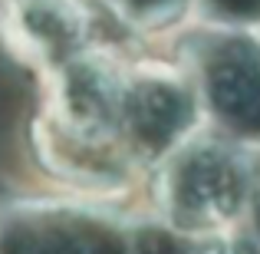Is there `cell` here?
<instances>
[{"instance_id":"1","label":"cell","mask_w":260,"mask_h":254,"mask_svg":"<svg viewBox=\"0 0 260 254\" xmlns=\"http://www.w3.org/2000/svg\"><path fill=\"white\" fill-rule=\"evenodd\" d=\"M250 188L247 165L221 142H198L175 155L165 175V208L178 228L208 231L241 211Z\"/></svg>"},{"instance_id":"2","label":"cell","mask_w":260,"mask_h":254,"mask_svg":"<svg viewBox=\"0 0 260 254\" xmlns=\"http://www.w3.org/2000/svg\"><path fill=\"white\" fill-rule=\"evenodd\" d=\"M122 83L125 79L102 57H73L56 79L50 132L109 149V139L119 129Z\"/></svg>"},{"instance_id":"3","label":"cell","mask_w":260,"mask_h":254,"mask_svg":"<svg viewBox=\"0 0 260 254\" xmlns=\"http://www.w3.org/2000/svg\"><path fill=\"white\" fill-rule=\"evenodd\" d=\"M191 122V96L172 73L148 70L122 83L119 129L139 152H161Z\"/></svg>"},{"instance_id":"4","label":"cell","mask_w":260,"mask_h":254,"mask_svg":"<svg viewBox=\"0 0 260 254\" xmlns=\"http://www.w3.org/2000/svg\"><path fill=\"white\" fill-rule=\"evenodd\" d=\"M208 96L228 126L260 129V57L244 43H228L208 66Z\"/></svg>"},{"instance_id":"5","label":"cell","mask_w":260,"mask_h":254,"mask_svg":"<svg viewBox=\"0 0 260 254\" xmlns=\"http://www.w3.org/2000/svg\"><path fill=\"white\" fill-rule=\"evenodd\" d=\"M10 33L17 46L40 60L76 57V46L86 33V13L73 0H13Z\"/></svg>"},{"instance_id":"6","label":"cell","mask_w":260,"mask_h":254,"mask_svg":"<svg viewBox=\"0 0 260 254\" xmlns=\"http://www.w3.org/2000/svg\"><path fill=\"white\" fill-rule=\"evenodd\" d=\"M20 254H99L86 238L66 231H43L20 244Z\"/></svg>"},{"instance_id":"7","label":"cell","mask_w":260,"mask_h":254,"mask_svg":"<svg viewBox=\"0 0 260 254\" xmlns=\"http://www.w3.org/2000/svg\"><path fill=\"white\" fill-rule=\"evenodd\" d=\"M115 4H122V10L142 23H158V20L172 17L181 7V0H115Z\"/></svg>"},{"instance_id":"8","label":"cell","mask_w":260,"mask_h":254,"mask_svg":"<svg viewBox=\"0 0 260 254\" xmlns=\"http://www.w3.org/2000/svg\"><path fill=\"white\" fill-rule=\"evenodd\" d=\"M208 4L224 20H250L260 13V0H208Z\"/></svg>"},{"instance_id":"9","label":"cell","mask_w":260,"mask_h":254,"mask_svg":"<svg viewBox=\"0 0 260 254\" xmlns=\"http://www.w3.org/2000/svg\"><path fill=\"white\" fill-rule=\"evenodd\" d=\"M198 254H260L257 244L244 241V238H217V241L204 244Z\"/></svg>"},{"instance_id":"10","label":"cell","mask_w":260,"mask_h":254,"mask_svg":"<svg viewBox=\"0 0 260 254\" xmlns=\"http://www.w3.org/2000/svg\"><path fill=\"white\" fill-rule=\"evenodd\" d=\"M254 224H257V238H260V178L254 182Z\"/></svg>"}]
</instances>
